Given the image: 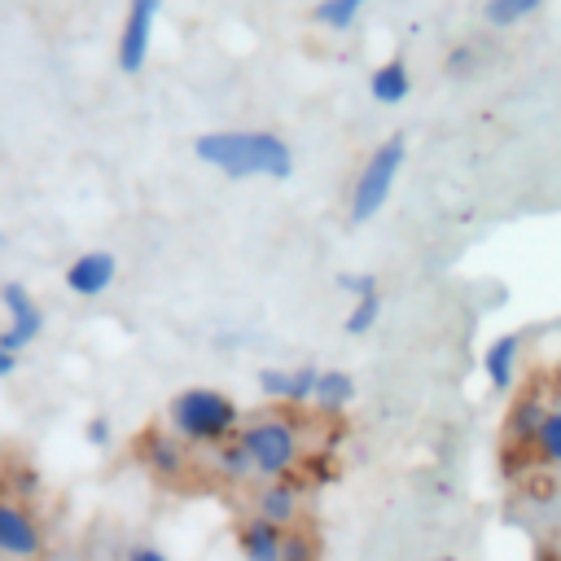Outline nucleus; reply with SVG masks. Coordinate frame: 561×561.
I'll use <instances>...</instances> for the list:
<instances>
[{"instance_id":"1","label":"nucleus","mask_w":561,"mask_h":561,"mask_svg":"<svg viewBox=\"0 0 561 561\" xmlns=\"http://www.w3.org/2000/svg\"><path fill=\"white\" fill-rule=\"evenodd\" d=\"M197 162H206L210 171L228 175V180H289L294 175V149L285 136L263 131V127H219V131H202L193 140Z\"/></svg>"},{"instance_id":"2","label":"nucleus","mask_w":561,"mask_h":561,"mask_svg":"<svg viewBox=\"0 0 561 561\" xmlns=\"http://www.w3.org/2000/svg\"><path fill=\"white\" fill-rule=\"evenodd\" d=\"M171 434L184 447H219L241 434V408L232 394L215 386H188L167 403Z\"/></svg>"},{"instance_id":"3","label":"nucleus","mask_w":561,"mask_h":561,"mask_svg":"<svg viewBox=\"0 0 561 561\" xmlns=\"http://www.w3.org/2000/svg\"><path fill=\"white\" fill-rule=\"evenodd\" d=\"M403 158H408L403 136H386V140L368 153V162L359 167V175H355V184H351V224H368L373 215H381V206L390 202L394 180H399V171H403Z\"/></svg>"},{"instance_id":"4","label":"nucleus","mask_w":561,"mask_h":561,"mask_svg":"<svg viewBox=\"0 0 561 561\" xmlns=\"http://www.w3.org/2000/svg\"><path fill=\"white\" fill-rule=\"evenodd\" d=\"M241 447L254 465V478H289L294 465L302 460V443H298V430L285 421V416H259L250 425H241Z\"/></svg>"},{"instance_id":"5","label":"nucleus","mask_w":561,"mask_h":561,"mask_svg":"<svg viewBox=\"0 0 561 561\" xmlns=\"http://www.w3.org/2000/svg\"><path fill=\"white\" fill-rule=\"evenodd\" d=\"M158 13H162V0H127L123 31H118V48H114V61H118L123 75H140V70H145L149 48H153Z\"/></svg>"},{"instance_id":"6","label":"nucleus","mask_w":561,"mask_h":561,"mask_svg":"<svg viewBox=\"0 0 561 561\" xmlns=\"http://www.w3.org/2000/svg\"><path fill=\"white\" fill-rule=\"evenodd\" d=\"M44 526L22 500H0V561H39Z\"/></svg>"},{"instance_id":"7","label":"nucleus","mask_w":561,"mask_h":561,"mask_svg":"<svg viewBox=\"0 0 561 561\" xmlns=\"http://www.w3.org/2000/svg\"><path fill=\"white\" fill-rule=\"evenodd\" d=\"M0 307L9 316V324L0 329V342L18 355V351H26L44 333V311H39V302L31 298V289L22 280H4L0 285Z\"/></svg>"},{"instance_id":"8","label":"nucleus","mask_w":561,"mask_h":561,"mask_svg":"<svg viewBox=\"0 0 561 561\" xmlns=\"http://www.w3.org/2000/svg\"><path fill=\"white\" fill-rule=\"evenodd\" d=\"M114 276H118V259L110 250H83V254L70 259L61 280L75 298H101L114 285Z\"/></svg>"},{"instance_id":"9","label":"nucleus","mask_w":561,"mask_h":561,"mask_svg":"<svg viewBox=\"0 0 561 561\" xmlns=\"http://www.w3.org/2000/svg\"><path fill=\"white\" fill-rule=\"evenodd\" d=\"M254 517H263L280 530H294L298 517H302V482H294V478L263 482L259 495H254Z\"/></svg>"},{"instance_id":"10","label":"nucleus","mask_w":561,"mask_h":561,"mask_svg":"<svg viewBox=\"0 0 561 561\" xmlns=\"http://www.w3.org/2000/svg\"><path fill=\"white\" fill-rule=\"evenodd\" d=\"M280 548H285V530L263 522V517H245L237 526V552L241 561H280Z\"/></svg>"},{"instance_id":"11","label":"nucleus","mask_w":561,"mask_h":561,"mask_svg":"<svg viewBox=\"0 0 561 561\" xmlns=\"http://www.w3.org/2000/svg\"><path fill=\"white\" fill-rule=\"evenodd\" d=\"M517 359H522V337L517 333H500L486 351H482V373L491 390H508L517 377Z\"/></svg>"},{"instance_id":"12","label":"nucleus","mask_w":561,"mask_h":561,"mask_svg":"<svg viewBox=\"0 0 561 561\" xmlns=\"http://www.w3.org/2000/svg\"><path fill=\"white\" fill-rule=\"evenodd\" d=\"M140 460H145V469H149L153 478L171 482V478L184 473V443H180L175 434H149L145 447H140Z\"/></svg>"},{"instance_id":"13","label":"nucleus","mask_w":561,"mask_h":561,"mask_svg":"<svg viewBox=\"0 0 561 561\" xmlns=\"http://www.w3.org/2000/svg\"><path fill=\"white\" fill-rule=\"evenodd\" d=\"M368 92H373L377 105H403L408 92H412V75H408V66H403L399 57L381 61V66L368 75Z\"/></svg>"},{"instance_id":"14","label":"nucleus","mask_w":561,"mask_h":561,"mask_svg":"<svg viewBox=\"0 0 561 561\" xmlns=\"http://www.w3.org/2000/svg\"><path fill=\"white\" fill-rule=\"evenodd\" d=\"M351 399H355V377L351 373H342V368H320V381H316V408L320 412H342V408H351Z\"/></svg>"},{"instance_id":"15","label":"nucleus","mask_w":561,"mask_h":561,"mask_svg":"<svg viewBox=\"0 0 561 561\" xmlns=\"http://www.w3.org/2000/svg\"><path fill=\"white\" fill-rule=\"evenodd\" d=\"M543 416H548V408H543L535 394H522V399L508 408V416H504V434H508L513 443H535Z\"/></svg>"},{"instance_id":"16","label":"nucleus","mask_w":561,"mask_h":561,"mask_svg":"<svg viewBox=\"0 0 561 561\" xmlns=\"http://www.w3.org/2000/svg\"><path fill=\"white\" fill-rule=\"evenodd\" d=\"M364 4H368V0H316L311 18H316L320 26H329V31H346V26L359 22Z\"/></svg>"},{"instance_id":"17","label":"nucleus","mask_w":561,"mask_h":561,"mask_svg":"<svg viewBox=\"0 0 561 561\" xmlns=\"http://www.w3.org/2000/svg\"><path fill=\"white\" fill-rule=\"evenodd\" d=\"M539 9H543V0H486V4H482V18L504 31V26H517V22L535 18Z\"/></svg>"},{"instance_id":"18","label":"nucleus","mask_w":561,"mask_h":561,"mask_svg":"<svg viewBox=\"0 0 561 561\" xmlns=\"http://www.w3.org/2000/svg\"><path fill=\"white\" fill-rule=\"evenodd\" d=\"M215 473H219L224 482H241V478H250V473H254V465H250V456H245L241 438H228V443H219V447H215Z\"/></svg>"},{"instance_id":"19","label":"nucleus","mask_w":561,"mask_h":561,"mask_svg":"<svg viewBox=\"0 0 561 561\" xmlns=\"http://www.w3.org/2000/svg\"><path fill=\"white\" fill-rule=\"evenodd\" d=\"M530 447H535V456L543 465L561 469V408H548V416H543V425H539V434H535Z\"/></svg>"},{"instance_id":"20","label":"nucleus","mask_w":561,"mask_h":561,"mask_svg":"<svg viewBox=\"0 0 561 561\" xmlns=\"http://www.w3.org/2000/svg\"><path fill=\"white\" fill-rule=\"evenodd\" d=\"M377 320H381V294H368V298H355V302H351V311H346L342 329H346L351 337H364Z\"/></svg>"},{"instance_id":"21","label":"nucleus","mask_w":561,"mask_h":561,"mask_svg":"<svg viewBox=\"0 0 561 561\" xmlns=\"http://www.w3.org/2000/svg\"><path fill=\"white\" fill-rule=\"evenodd\" d=\"M316 381H320V368H316V364H298V368H289L285 403H311V399H316Z\"/></svg>"},{"instance_id":"22","label":"nucleus","mask_w":561,"mask_h":561,"mask_svg":"<svg viewBox=\"0 0 561 561\" xmlns=\"http://www.w3.org/2000/svg\"><path fill=\"white\" fill-rule=\"evenodd\" d=\"M280 561H320V543H316L307 530H285Z\"/></svg>"},{"instance_id":"23","label":"nucleus","mask_w":561,"mask_h":561,"mask_svg":"<svg viewBox=\"0 0 561 561\" xmlns=\"http://www.w3.org/2000/svg\"><path fill=\"white\" fill-rule=\"evenodd\" d=\"M285 390H289V368H276V364L259 368V394H263V399L285 403Z\"/></svg>"},{"instance_id":"24","label":"nucleus","mask_w":561,"mask_h":561,"mask_svg":"<svg viewBox=\"0 0 561 561\" xmlns=\"http://www.w3.org/2000/svg\"><path fill=\"white\" fill-rule=\"evenodd\" d=\"M337 289L351 294V298H368V294H377V276H368V272H342L337 276Z\"/></svg>"},{"instance_id":"25","label":"nucleus","mask_w":561,"mask_h":561,"mask_svg":"<svg viewBox=\"0 0 561 561\" xmlns=\"http://www.w3.org/2000/svg\"><path fill=\"white\" fill-rule=\"evenodd\" d=\"M83 438H88L92 447H110V421H105V416H92V421L83 425Z\"/></svg>"},{"instance_id":"26","label":"nucleus","mask_w":561,"mask_h":561,"mask_svg":"<svg viewBox=\"0 0 561 561\" xmlns=\"http://www.w3.org/2000/svg\"><path fill=\"white\" fill-rule=\"evenodd\" d=\"M123 561H171V557H167V552H162L158 543H131Z\"/></svg>"},{"instance_id":"27","label":"nucleus","mask_w":561,"mask_h":561,"mask_svg":"<svg viewBox=\"0 0 561 561\" xmlns=\"http://www.w3.org/2000/svg\"><path fill=\"white\" fill-rule=\"evenodd\" d=\"M469 61H473V48H456V53L447 57V70H451V75H460Z\"/></svg>"},{"instance_id":"28","label":"nucleus","mask_w":561,"mask_h":561,"mask_svg":"<svg viewBox=\"0 0 561 561\" xmlns=\"http://www.w3.org/2000/svg\"><path fill=\"white\" fill-rule=\"evenodd\" d=\"M13 373H18V355L0 342V377H13Z\"/></svg>"}]
</instances>
